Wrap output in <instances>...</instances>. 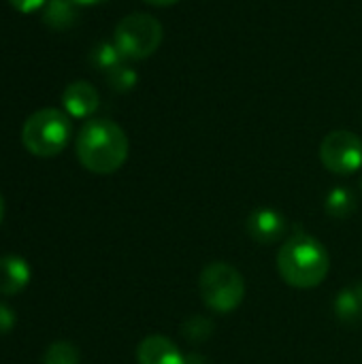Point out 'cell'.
Returning a JSON list of instances; mask_svg holds the SVG:
<instances>
[{
	"instance_id": "4fadbf2b",
	"label": "cell",
	"mask_w": 362,
	"mask_h": 364,
	"mask_svg": "<svg viewBox=\"0 0 362 364\" xmlns=\"http://www.w3.org/2000/svg\"><path fill=\"white\" fill-rule=\"evenodd\" d=\"M326 211L333 218H348L354 207H356V198L348 188H335L329 196H326Z\"/></svg>"
},
{
	"instance_id": "6da1fadb",
	"label": "cell",
	"mask_w": 362,
	"mask_h": 364,
	"mask_svg": "<svg viewBox=\"0 0 362 364\" xmlns=\"http://www.w3.org/2000/svg\"><path fill=\"white\" fill-rule=\"evenodd\" d=\"M77 158L83 168L96 175L119 171L128 158V136L122 126L111 119H90L77 136Z\"/></svg>"
},
{
	"instance_id": "d6986e66",
	"label": "cell",
	"mask_w": 362,
	"mask_h": 364,
	"mask_svg": "<svg viewBox=\"0 0 362 364\" xmlns=\"http://www.w3.org/2000/svg\"><path fill=\"white\" fill-rule=\"evenodd\" d=\"M9 4L19 13H34L47 4V0H9Z\"/></svg>"
},
{
	"instance_id": "603a6c76",
	"label": "cell",
	"mask_w": 362,
	"mask_h": 364,
	"mask_svg": "<svg viewBox=\"0 0 362 364\" xmlns=\"http://www.w3.org/2000/svg\"><path fill=\"white\" fill-rule=\"evenodd\" d=\"M2 218H4V198L0 194V222H2Z\"/></svg>"
},
{
	"instance_id": "9a60e30c",
	"label": "cell",
	"mask_w": 362,
	"mask_h": 364,
	"mask_svg": "<svg viewBox=\"0 0 362 364\" xmlns=\"http://www.w3.org/2000/svg\"><path fill=\"white\" fill-rule=\"evenodd\" d=\"M43 364H79V350L68 341H55L43 354Z\"/></svg>"
},
{
	"instance_id": "cb8c5ba5",
	"label": "cell",
	"mask_w": 362,
	"mask_h": 364,
	"mask_svg": "<svg viewBox=\"0 0 362 364\" xmlns=\"http://www.w3.org/2000/svg\"><path fill=\"white\" fill-rule=\"evenodd\" d=\"M361 190H362V179H361Z\"/></svg>"
},
{
	"instance_id": "e0dca14e",
	"label": "cell",
	"mask_w": 362,
	"mask_h": 364,
	"mask_svg": "<svg viewBox=\"0 0 362 364\" xmlns=\"http://www.w3.org/2000/svg\"><path fill=\"white\" fill-rule=\"evenodd\" d=\"M211 331H213V324L205 318H190L183 324V337L190 341H203L211 335Z\"/></svg>"
},
{
	"instance_id": "5bb4252c",
	"label": "cell",
	"mask_w": 362,
	"mask_h": 364,
	"mask_svg": "<svg viewBox=\"0 0 362 364\" xmlns=\"http://www.w3.org/2000/svg\"><path fill=\"white\" fill-rule=\"evenodd\" d=\"M92 62H94L96 68L109 73V70L117 68L119 64H124V55L119 53L115 43H100L92 51Z\"/></svg>"
},
{
	"instance_id": "ffe728a7",
	"label": "cell",
	"mask_w": 362,
	"mask_h": 364,
	"mask_svg": "<svg viewBox=\"0 0 362 364\" xmlns=\"http://www.w3.org/2000/svg\"><path fill=\"white\" fill-rule=\"evenodd\" d=\"M143 2H147V4H151V6H173V4H177L179 0H143Z\"/></svg>"
},
{
	"instance_id": "7402d4cb",
	"label": "cell",
	"mask_w": 362,
	"mask_h": 364,
	"mask_svg": "<svg viewBox=\"0 0 362 364\" xmlns=\"http://www.w3.org/2000/svg\"><path fill=\"white\" fill-rule=\"evenodd\" d=\"M186 364H205V360L198 356H190V358H186Z\"/></svg>"
},
{
	"instance_id": "9c48e42d",
	"label": "cell",
	"mask_w": 362,
	"mask_h": 364,
	"mask_svg": "<svg viewBox=\"0 0 362 364\" xmlns=\"http://www.w3.org/2000/svg\"><path fill=\"white\" fill-rule=\"evenodd\" d=\"M137 363L139 364H186L183 354L179 348L162 337V335H151L141 341L137 350Z\"/></svg>"
},
{
	"instance_id": "ac0fdd59",
	"label": "cell",
	"mask_w": 362,
	"mask_h": 364,
	"mask_svg": "<svg viewBox=\"0 0 362 364\" xmlns=\"http://www.w3.org/2000/svg\"><path fill=\"white\" fill-rule=\"evenodd\" d=\"M15 328V311L0 303V335H6Z\"/></svg>"
},
{
	"instance_id": "7c38bea8",
	"label": "cell",
	"mask_w": 362,
	"mask_h": 364,
	"mask_svg": "<svg viewBox=\"0 0 362 364\" xmlns=\"http://www.w3.org/2000/svg\"><path fill=\"white\" fill-rule=\"evenodd\" d=\"M335 314L341 322L346 324H354L362 320V282L346 288L337 294L335 299Z\"/></svg>"
},
{
	"instance_id": "52a82bcc",
	"label": "cell",
	"mask_w": 362,
	"mask_h": 364,
	"mask_svg": "<svg viewBox=\"0 0 362 364\" xmlns=\"http://www.w3.org/2000/svg\"><path fill=\"white\" fill-rule=\"evenodd\" d=\"M98 105H100L98 90L90 81H83V79L73 81L62 92V107L70 117H79V119L92 117Z\"/></svg>"
},
{
	"instance_id": "277c9868",
	"label": "cell",
	"mask_w": 362,
	"mask_h": 364,
	"mask_svg": "<svg viewBox=\"0 0 362 364\" xmlns=\"http://www.w3.org/2000/svg\"><path fill=\"white\" fill-rule=\"evenodd\" d=\"M164 38L162 23L149 13H130L122 17L113 32V43L124 60H145L158 51Z\"/></svg>"
},
{
	"instance_id": "44dd1931",
	"label": "cell",
	"mask_w": 362,
	"mask_h": 364,
	"mask_svg": "<svg viewBox=\"0 0 362 364\" xmlns=\"http://www.w3.org/2000/svg\"><path fill=\"white\" fill-rule=\"evenodd\" d=\"M77 6H94V4H102L107 0H73Z\"/></svg>"
},
{
	"instance_id": "ba28073f",
	"label": "cell",
	"mask_w": 362,
	"mask_h": 364,
	"mask_svg": "<svg viewBox=\"0 0 362 364\" xmlns=\"http://www.w3.org/2000/svg\"><path fill=\"white\" fill-rule=\"evenodd\" d=\"M286 218L275 209H256L247 218V232L260 245L277 243L286 232Z\"/></svg>"
},
{
	"instance_id": "2e32d148",
	"label": "cell",
	"mask_w": 362,
	"mask_h": 364,
	"mask_svg": "<svg viewBox=\"0 0 362 364\" xmlns=\"http://www.w3.org/2000/svg\"><path fill=\"white\" fill-rule=\"evenodd\" d=\"M107 81H109V85L115 92H128V90H132L137 85L139 75H137L134 68H130L126 64H119L117 68H113V70L107 73Z\"/></svg>"
},
{
	"instance_id": "5b68a950",
	"label": "cell",
	"mask_w": 362,
	"mask_h": 364,
	"mask_svg": "<svg viewBox=\"0 0 362 364\" xmlns=\"http://www.w3.org/2000/svg\"><path fill=\"white\" fill-rule=\"evenodd\" d=\"M201 296L203 303L215 314L235 311L245 296L243 275L228 262H211L201 273Z\"/></svg>"
},
{
	"instance_id": "8fae6325",
	"label": "cell",
	"mask_w": 362,
	"mask_h": 364,
	"mask_svg": "<svg viewBox=\"0 0 362 364\" xmlns=\"http://www.w3.org/2000/svg\"><path fill=\"white\" fill-rule=\"evenodd\" d=\"M77 21V4L73 0H47L43 6V23L51 30H66Z\"/></svg>"
},
{
	"instance_id": "8992f818",
	"label": "cell",
	"mask_w": 362,
	"mask_h": 364,
	"mask_svg": "<svg viewBox=\"0 0 362 364\" xmlns=\"http://www.w3.org/2000/svg\"><path fill=\"white\" fill-rule=\"evenodd\" d=\"M320 160L335 175H352L362 166V139L350 130H333L320 143Z\"/></svg>"
},
{
	"instance_id": "3957f363",
	"label": "cell",
	"mask_w": 362,
	"mask_h": 364,
	"mask_svg": "<svg viewBox=\"0 0 362 364\" xmlns=\"http://www.w3.org/2000/svg\"><path fill=\"white\" fill-rule=\"evenodd\" d=\"M73 124L66 111L47 107L34 111L21 128L23 147L36 158H53L58 156L70 141Z\"/></svg>"
},
{
	"instance_id": "7a4b0ae2",
	"label": "cell",
	"mask_w": 362,
	"mask_h": 364,
	"mask_svg": "<svg viewBox=\"0 0 362 364\" xmlns=\"http://www.w3.org/2000/svg\"><path fill=\"white\" fill-rule=\"evenodd\" d=\"M331 269L326 247L312 235H292L277 254V271L282 279L292 288H316L320 286Z\"/></svg>"
},
{
	"instance_id": "30bf717a",
	"label": "cell",
	"mask_w": 362,
	"mask_h": 364,
	"mask_svg": "<svg viewBox=\"0 0 362 364\" xmlns=\"http://www.w3.org/2000/svg\"><path fill=\"white\" fill-rule=\"evenodd\" d=\"M30 264L21 256L0 258V296L19 294L30 284Z\"/></svg>"
}]
</instances>
